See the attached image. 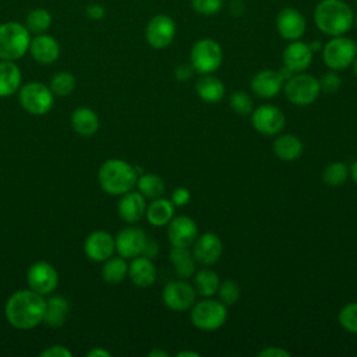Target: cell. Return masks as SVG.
<instances>
[{
    "label": "cell",
    "mask_w": 357,
    "mask_h": 357,
    "mask_svg": "<svg viewBox=\"0 0 357 357\" xmlns=\"http://www.w3.org/2000/svg\"><path fill=\"white\" fill-rule=\"evenodd\" d=\"M46 301L33 290H18L6 303L4 314L8 324L17 329H32L43 321Z\"/></svg>",
    "instance_id": "6da1fadb"
},
{
    "label": "cell",
    "mask_w": 357,
    "mask_h": 357,
    "mask_svg": "<svg viewBox=\"0 0 357 357\" xmlns=\"http://www.w3.org/2000/svg\"><path fill=\"white\" fill-rule=\"evenodd\" d=\"M317 28L328 36H340L350 31L354 13L343 0H321L314 8Z\"/></svg>",
    "instance_id": "7a4b0ae2"
},
{
    "label": "cell",
    "mask_w": 357,
    "mask_h": 357,
    "mask_svg": "<svg viewBox=\"0 0 357 357\" xmlns=\"http://www.w3.org/2000/svg\"><path fill=\"white\" fill-rule=\"evenodd\" d=\"M137 178V169L121 159L106 160L98 172V180L102 190L110 195H123L131 191Z\"/></svg>",
    "instance_id": "3957f363"
},
{
    "label": "cell",
    "mask_w": 357,
    "mask_h": 357,
    "mask_svg": "<svg viewBox=\"0 0 357 357\" xmlns=\"http://www.w3.org/2000/svg\"><path fill=\"white\" fill-rule=\"evenodd\" d=\"M226 319L227 305L212 297H204L190 308V321L199 331H216L225 325Z\"/></svg>",
    "instance_id": "277c9868"
},
{
    "label": "cell",
    "mask_w": 357,
    "mask_h": 357,
    "mask_svg": "<svg viewBox=\"0 0 357 357\" xmlns=\"http://www.w3.org/2000/svg\"><path fill=\"white\" fill-rule=\"evenodd\" d=\"M31 36L26 26L20 22L8 21L0 25V59L18 60L29 49Z\"/></svg>",
    "instance_id": "5b68a950"
},
{
    "label": "cell",
    "mask_w": 357,
    "mask_h": 357,
    "mask_svg": "<svg viewBox=\"0 0 357 357\" xmlns=\"http://www.w3.org/2000/svg\"><path fill=\"white\" fill-rule=\"evenodd\" d=\"M284 95L291 105L308 106L312 105L319 93L321 86L318 78L307 73H296L284 81Z\"/></svg>",
    "instance_id": "8992f818"
},
{
    "label": "cell",
    "mask_w": 357,
    "mask_h": 357,
    "mask_svg": "<svg viewBox=\"0 0 357 357\" xmlns=\"http://www.w3.org/2000/svg\"><path fill=\"white\" fill-rule=\"evenodd\" d=\"M222 61L223 50L216 40L202 38L192 45L190 52V63L199 75L213 74L222 66Z\"/></svg>",
    "instance_id": "52a82bcc"
},
{
    "label": "cell",
    "mask_w": 357,
    "mask_h": 357,
    "mask_svg": "<svg viewBox=\"0 0 357 357\" xmlns=\"http://www.w3.org/2000/svg\"><path fill=\"white\" fill-rule=\"evenodd\" d=\"M357 56V45L343 35L332 36L322 47V59L329 70L342 71L350 67Z\"/></svg>",
    "instance_id": "ba28073f"
},
{
    "label": "cell",
    "mask_w": 357,
    "mask_h": 357,
    "mask_svg": "<svg viewBox=\"0 0 357 357\" xmlns=\"http://www.w3.org/2000/svg\"><path fill=\"white\" fill-rule=\"evenodd\" d=\"M53 92L42 82H28L20 88V105L33 116L47 113L53 106Z\"/></svg>",
    "instance_id": "9c48e42d"
},
{
    "label": "cell",
    "mask_w": 357,
    "mask_h": 357,
    "mask_svg": "<svg viewBox=\"0 0 357 357\" xmlns=\"http://www.w3.org/2000/svg\"><path fill=\"white\" fill-rule=\"evenodd\" d=\"M250 116L254 130L266 137L280 134L286 126L284 113L272 103H264L255 107Z\"/></svg>",
    "instance_id": "30bf717a"
},
{
    "label": "cell",
    "mask_w": 357,
    "mask_h": 357,
    "mask_svg": "<svg viewBox=\"0 0 357 357\" xmlns=\"http://www.w3.org/2000/svg\"><path fill=\"white\" fill-rule=\"evenodd\" d=\"M162 300L167 308L181 312L190 310L197 301V291L185 279L170 280L162 290Z\"/></svg>",
    "instance_id": "8fae6325"
},
{
    "label": "cell",
    "mask_w": 357,
    "mask_h": 357,
    "mask_svg": "<svg viewBox=\"0 0 357 357\" xmlns=\"http://www.w3.org/2000/svg\"><path fill=\"white\" fill-rule=\"evenodd\" d=\"M176 36V24L167 14H156L145 28V38L151 47L165 49Z\"/></svg>",
    "instance_id": "7c38bea8"
},
{
    "label": "cell",
    "mask_w": 357,
    "mask_h": 357,
    "mask_svg": "<svg viewBox=\"0 0 357 357\" xmlns=\"http://www.w3.org/2000/svg\"><path fill=\"white\" fill-rule=\"evenodd\" d=\"M26 282L31 290L46 296L56 289L59 283V273L52 264L46 261H38L28 268Z\"/></svg>",
    "instance_id": "4fadbf2b"
},
{
    "label": "cell",
    "mask_w": 357,
    "mask_h": 357,
    "mask_svg": "<svg viewBox=\"0 0 357 357\" xmlns=\"http://www.w3.org/2000/svg\"><path fill=\"white\" fill-rule=\"evenodd\" d=\"M192 255L195 261L204 266H211L216 264L223 252V244L218 234L213 231H205L198 234L191 245Z\"/></svg>",
    "instance_id": "5bb4252c"
},
{
    "label": "cell",
    "mask_w": 357,
    "mask_h": 357,
    "mask_svg": "<svg viewBox=\"0 0 357 357\" xmlns=\"http://www.w3.org/2000/svg\"><path fill=\"white\" fill-rule=\"evenodd\" d=\"M197 236V223L190 216H173V219L167 223V238L173 247H191Z\"/></svg>",
    "instance_id": "9a60e30c"
},
{
    "label": "cell",
    "mask_w": 357,
    "mask_h": 357,
    "mask_svg": "<svg viewBox=\"0 0 357 357\" xmlns=\"http://www.w3.org/2000/svg\"><path fill=\"white\" fill-rule=\"evenodd\" d=\"M276 28L283 39L291 42L300 39L304 35L307 22L298 10L293 7H284L276 17Z\"/></svg>",
    "instance_id": "2e32d148"
},
{
    "label": "cell",
    "mask_w": 357,
    "mask_h": 357,
    "mask_svg": "<svg viewBox=\"0 0 357 357\" xmlns=\"http://www.w3.org/2000/svg\"><path fill=\"white\" fill-rule=\"evenodd\" d=\"M146 240H148V237L142 229L130 226V227H126L119 231L117 237L114 238V243H116V250L120 257L132 259L142 254Z\"/></svg>",
    "instance_id": "e0dca14e"
},
{
    "label": "cell",
    "mask_w": 357,
    "mask_h": 357,
    "mask_svg": "<svg viewBox=\"0 0 357 357\" xmlns=\"http://www.w3.org/2000/svg\"><path fill=\"white\" fill-rule=\"evenodd\" d=\"M284 77L279 70H261L258 71L250 82L251 91L262 99L275 98L284 85Z\"/></svg>",
    "instance_id": "ac0fdd59"
},
{
    "label": "cell",
    "mask_w": 357,
    "mask_h": 357,
    "mask_svg": "<svg viewBox=\"0 0 357 357\" xmlns=\"http://www.w3.org/2000/svg\"><path fill=\"white\" fill-rule=\"evenodd\" d=\"M114 250H116L114 238L109 231H105V230L92 231L84 243L85 255L95 262H105L107 258L113 255Z\"/></svg>",
    "instance_id": "d6986e66"
},
{
    "label": "cell",
    "mask_w": 357,
    "mask_h": 357,
    "mask_svg": "<svg viewBox=\"0 0 357 357\" xmlns=\"http://www.w3.org/2000/svg\"><path fill=\"white\" fill-rule=\"evenodd\" d=\"M312 50L310 45L301 40H291L283 50L282 61L283 67L289 68L293 74L305 71L312 61Z\"/></svg>",
    "instance_id": "ffe728a7"
},
{
    "label": "cell",
    "mask_w": 357,
    "mask_h": 357,
    "mask_svg": "<svg viewBox=\"0 0 357 357\" xmlns=\"http://www.w3.org/2000/svg\"><path fill=\"white\" fill-rule=\"evenodd\" d=\"M146 201L139 191H128L123 194L117 204L119 216L127 223H135L145 215Z\"/></svg>",
    "instance_id": "44dd1931"
},
{
    "label": "cell",
    "mask_w": 357,
    "mask_h": 357,
    "mask_svg": "<svg viewBox=\"0 0 357 357\" xmlns=\"http://www.w3.org/2000/svg\"><path fill=\"white\" fill-rule=\"evenodd\" d=\"M32 57L40 64H52L59 59L60 46L59 42L46 33H39L31 39L29 49Z\"/></svg>",
    "instance_id": "7402d4cb"
},
{
    "label": "cell",
    "mask_w": 357,
    "mask_h": 357,
    "mask_svg": "<svg viewBox=\"0 0 357 357\" xmlns=\"http://www.w3.org/2000/svg\"><path fill=\"white\" fill-rule=\"evenodd\" d=\"M128 276L138 287H149L156 280V266L152 258L138 255L128 265Z\"/></svg>",
    "instance_id": "603a6c76"
},
{
    "label": "cell",
    "mask_w": 357,
    "mask_h": 357,
    "mask_svg": "<svg viewBox=\"0 0 357 357\" xmlns=\"http://www.w3.org/2000/svg\"><path fill=\"white\" fill-rule=\"evenodd\" d=\"M195 92L205 103H218L225 98L226 86L216 75L201 74V77L195 81Z\"/></svg>",
    "instance_id": "cb8c5ba5"
},
{
    "label": "cell",
    "mask_w": 357,
    "mask_h": 357,
    "mask_svg": "<svg viewBox=\"0 0 357 357\" xmlns=\"http://www.w3.org/2000/svg\"><path fill=\"white\" fill-rule=\"evenodd\" d=\"M273 153L282 162H294L303 155V142L293 134H278L273 141Z\"/></svg>",
    "instance_id": "d4e9b609"
},
{
    "label": "cell",
    "mask_w": 357,
    "mask_h": 357,
    "mask_svg": "<svg viewBox=\"0 0 357 357\" xmlns=\"http://www.w3.org/2000/svg\"><path fill=\"white\" fill-rule=\"evenodd\" d=\"M169 261L178 279H190L195 273V258L190 247H173L169 252Z\"/></svg>",
    "instance_id": "484cf974"
},
{
    "label": "cell",
    "mask_w": 357,
    "mask_h": 357,
    "mask_svg": "<svg viewBox=\"0 0 357 357\" xmlns=\"http://www.w3.org/2000/svg\"><path fill=\"white\" fill-rule=\"evenodd\" d=\"M174 208L176 206L172 204L170 199L162 197L155 198L151 201L149 205H146V220L155 227L166 226L174 216Z\"/></svg>",
    "instance_id": "4316f807"
},
{
    "label": "cell",
    "mask_w": 357,
    "mask_h": 357,
    "mask_svg": "<svg viewBox=\"0 0 357 357\" xmlns=\"http://www.w3.org/2000/svg\"><path fill=\"white\" fill-rule=\"evenodd\" d=\"M71 126L77 134L91 137L99 128V117L89 107H78L71 114Z\"/></svg>",
    "instance_id": "83f0119b"
},
{
    "label": "cell",
    "mask_w": 357,
    "mask_h": 357,
    "mask_svg": "<svg viewBox=\"0 0 357 357\" xmlns=\"http://www.w3.org/2000/svg\"><path fill=\"white\" fill-rule=\"evenodd\" d=\"M21 71L14 61H0V98L10 96L20 89Z\"/></svg>",
    "instance_id": "f1b7e54d"
},
{
    "label": "cell",
    "mask_w": 357,
    "mask_h": 357,
    "mask_svg": "<svg viewBox=\"0 0 357 357\" xmlns=\"http://www.w3.org/2000/svg\"><path fill=\"white\" fill-rule=\"evenodd\" d=\"M220 284L219 275L211 268H201L192 275V286L197 294L202 297H212L218 293Z\"/></svg>",
    "instance_id": "f546056e"
},
{
    "label": "cell",
    "mask_w": 357,
    "mask_h": 357,
    "mask_svg": "<svg viewBox=\"0 0 357 357\" xmlns=\"http://www.w3.org/2000/svg\"><path fill=\"white\" fill-rule=\"evenodd\" d=\"M68 310L70 304L64 297L53 296L46 301L43 321L52 328H60L68 315Z\"/></svg>",
    "instance_id": "4dcf8cb0"
},
{
    "label": "cell",
    "mask_w": 357,
    "mask_h": 357,
    "mask_svg": "<svg viewBox=\"0 0 357 357\" xmlns=\"http://www.w3.org/2000/svg\"><path fill=\"white\" fill-rule=\"evenodd\" d=\"M128 275V265L123 257H110L102 268V278L106 283L119 284Z\"/></svg>",
    "instance_id": "1f68e13d"
},
{
    "label": "cell",
    "mask_w": 357,
    "mask_h": 357,
    "mask_svg": "<svg viewBox=\"0 0 357 357\" xmlns=\"http://www.w3.org/2000/svg\"><path fill=\"white\" fill-rule=\"evenodd\" d=\"M135 185L145 198H151V199L162 197L166 188L163 178L155 173H144L138 176Z\"/></svg>",
    "instance_id": "d6a6232c"
},
{
    "label": "cell",
    "mask_w": 357,
    "mask_h": 357,
    "mask_svg": "<svg viewBox=\"0 0 357 357\" xmlns=\"http://www.w3.org/2000/svg\"><path fill=\"white\" fill-rule=\"evenodd\" d=\"M350 176V169L344 162H332L322 170V181L329 187L343 185Z\"/></svg>",
    "instance_id": "836d02e7"
},
{
    "label": "cell",
    "mask_w": 357,
    "mask_h": 357,
    "mask_svg": "<svg viewBox=\"0 0 357 357\" xmlns=\"http://www.w3.org/2000/svg\"><path fill=\"white\" fill-rule=\"evenodd\" d=\"M52 25V15L45 8H35L26 15V29L29 33H45Z\"/></svg>",
    "instance_id": "e575fe53"
},
{
    "label": "cell",
    "mask_w": 357,
    "mask_h": 357,
    "mask_svg": "<svg viewBox=\"0 0 357 357\" xmlns=\"http://www.w3.org/2000/svg\"><path fill=\"white\" fill-rule=\"evenodd\" d=\"M75 85H77V81L71 73L60 71L52 77L49 88L54 95L67 96L75 89Z\"/></svg>",
    "instance_id": "d590c367"
},
{
    "label": "cell",
    "mask_w": 357,
    "mask_h": 357,
    "mask_svg": "<svg viewBox=\"0 0 357 357\" xmlns=\"http://www.w3.org/2000/svg\"><path fill=\"white\" fill-rule=\"evenodd\" d=\"M230 107L236 114L250 116L254 110V102L251 95L245 91H234L230 95Z\"/></svg>",
    "instance_id": "8d00e7d4"
},
{
    "label": "cell",
    "mask_w": 357,
    "mask_h": 357,
    "mask_svg": "<svg viewBox=\"0 0 357 357\" xmlns=\"http://www.w3.org/2000/svg\"><path fill=\"white\" fill-rule=\"evenodd\" d=\"M218 294H219V300L225 304V305H233L237 303V300L240 298L241 294V289L238 286V283L233 279H225L220 282L219 289H218Z\"/></svg>",
    "instance_id": "74e56055"
},
{
    "label": "cell",
    "mask_w": 357,
    "mask_h": 357,
    "mask_svg": "<svg viewBox=\"0 0 357 357\" xmlns=\"http://www.w3.org/2000/svg\"><path fill=\"white\" fill-rule=\"evenodd\" d=\"M337 322L344 331L357 335V301L346 304L339 311Z\"/></svg>",
    "instance_id": "f35d334b"
},
{
    "label": "cell",
    "mask_w": 357,
    "mask_h": 357,
    "mask_svg": "<svg viewBox=\"0 0 357 357\" xmlns=\"http://www.w3.org/2000/svg\"><path fill=\"white\" fill-rule=\"evenodd\" d=\"M318 81H319L321 92H325V93H335L342 86V78L339 75V71H335V70L326 71L325 74L321 75Z\"/></svg>",
    "instance_id": "ab89813d"
},
{
    "label": "cell",
    "mask_w": 357,
    "mask_h": 357,
    "mask_svg": "<svg viewBox=\"0 0 357 357\" xmlns=\"http://www.w3.org/2000/svg\"><path fill=\"white\" fill-rule=\"evenodd\" d=\"M191 7L202 15H213L223 7V0H191Z\"/></svg>",
    "instance_id": "60d3db41"
},
{
    "label": "cell",
    "mask_w": 357,
    "mask_h": 357,
    "mask_svg": "<svg viewBox=\"0 0 357 357\" xmlns=\"http://www.w3.org/2000/svg\"><path fill=\"white\" fill-rule=\"evenodd\" d=\"M191 199V192L187 187H177L173 190L172 192V197H170V201L174 206H185Z\"/></svg>",
    "instance_id": "b9f144b4"
},
{
    "label": "cell",
    "mask_w": 357,
    "mask_h": 357,
    "mask_svg": "<svg viewBox=\"0 0 357 357\" xmlns=\"http://www.w3.org/2000/svg\"><path fill=\"white\" fill-rule=\"evenodd\" d=\"M195 70L191 66V63H180L176 68H174V77L178 82H187L192 78Z\"/></svg>",
    "instance_id": "7bdbcfd3"
},
{
    "label": "cell",
    "mask_w": 357,
    "mask_h": 357,
    "mask_svg": "<svg viewBox=\"0 0 357 357\" xmlns=\"http://www.w3.org/2000/svg\"><path fill=\"white\" fill-rule=\"evenodd\" d=\"M39 356L40 357H71L73 353L67 347H64L61 344H56V346H50L49 349L43 350Z\"/></svg>",
    "instance_id": "ee69618b"
},
{
    "label": "cell",
    "mask_w": 357,
    "mask_h": 357,
    "mask_svg": "<svg viewBox=\"0 0 357 357\" xmlns=\"http://www.w3.org/2000/svg\"><path fill=\"white\" fill-rule=\"evenodd\" d=\"M258 357H290V353L280 346H268L258 353Z\"/></svg>",
    "instance_id": "f6af8a7d"
},
{
    "label": "cell",
    "mask_w": 357,
    "mask_h": 357,
    "mask_svg": "<svg viewBox=\"0 0 357 357\" xmlns=\"http://www.w3.org/2000/svg\"><path fill=\"white\" fill-rule=\"evenodd\" d=\"M158 252H159V244H158V241L153 240V238H148V240H146V244H145V247H144V251H142L141 255H145V257H148V258H155V257L158 255Z\"/></svg>",
    "instance_id": "bcb514c9"
},
{
    "label": "cell",
    "mask_w": 357,
    "mask_h": 357,
    "mask_svg": "<svg viewBox=\"0 0 357 357\" xmlns=\"http://www.w3.org/2000/svg\"><path fill=\"white\" fill-rule=\"evenodd\" d=\"M85 13L92 20H102L105 17V14H106V10L102 6H99V4H92V6L86 7Z\"/></svg>",
    "instance_id": "7dc6e473"
},
{
    "label": "cell",
    "mask_w": 357,
    "mask_h": 357,
    "mask_svg": "<svg viewBox=\"0 0 357 357\" xmlns=\"http://www.w3.org/2000/svg\"><path fill=\"white\" fill-rule=\"evenodd\" d=\"M86 356H88V357H110L112 354H110L107 350H105V349L95 347V349H92L91 351H88Z\"/></svg>",
    "instance_id": "c3c4849f"
},
{
    "label": "cell",
    "mask_w": 357,
    "mask_h": 357,
    "mask_svg": "<svg viewBox=\"0 0 357 357\" xmlns=\"http://www.w3.org/2000/svg\"><path fill=\"white\" fill-rule=\"evenodd\" d=\"M149 357H169V353L165 351V350H160V349H155V350H151L148 353Z\"/></svg>",
    "instance_id": "681fc988"
},
{
    "label": "cell",
    "mask_w": 357,
    "mask_h": 357,
    "mask_svg": "<svg viewBox=\"0 0 357 357\" xmlns=\"http://www.w3.org/2000/svg\"><path fill=\"white\" fill-rule=\"evenodd\" d=\"M349 169H350V176H351L354 184L357 185V159L351 163V166Z\"/></svg>",
    "instance_id": "f907efd6"
},
{
    "label": "cell",
    "mask_w": 357,
    "mask_h": 357,
    "mask_svg": "<svg viewBox=\"0 0 357 357\" xmlns=\"http://www.w3.org/2000/svg\"><path fill=\"white\" fill-rule=\"evenodd\" d=\"M177 357H199V353L197 351H190V350H181L176 354Z\"/></svg>",
    "instance_id": "816d5d0a"
},
{
    "label": "cell",
    "mask_w": 357,
    "mask_h": 357,
    "mask_svg": "<svg viewBox=\"0 0 357 357\" xmlns=\"http://www.w3.org/2000/svg\"><path fill=\"white\" fill-rule=\"evenodd\" d=\"M308 45H310V49L312 50V53H314V52H319V50H322V47H324L319 40H312V42H310Z\"/></svg>",
    "instance_id": "f5cc1de1"
},
{
    "label": "cell",
    "mask_w": 357,
    "mask_h": 357,
    "mask_svg": "<svg viewBox=\"0 0 357 357\" xmlns=\"http://www.w3.org/2000/svg\"><path fill=\"white\" fill-rule=\"evenodd\" d=\"M353 71H354V74H356V77H357V56H356V59H354V61H353Z\"/></svg>",
    "instance_id": "db71d44e"
},
{
    "label": "cell",
    "mask_w": 357,
    "mask_h": 357,
    "mask_svg": "<svg viewBox=\"0 0 357 357\" xmlns=\"http://www.w3.org/2000/svg\"><path fill=\"white\" fill-rule=\"evenodd\" d=\"M354 20H356V24H357V17H356V18H354Z\"/></svg>",
    "instance_id": "11a10c76"
},
{
    "label": "cell",
    "mask_w": 357,
    "mask_h": 357,
    "mask_svg": "<svg viewBox=\"0 0 357 357\" xmlns=\"http://www.w3.org/2000/svg\"><path fill=\"white\" fill-rule=\"evenodd\" d=\"M356 3H357V0H356Z\"/></svg>",
    "instance_id": "9f6ffc18"
}]
</instances>
